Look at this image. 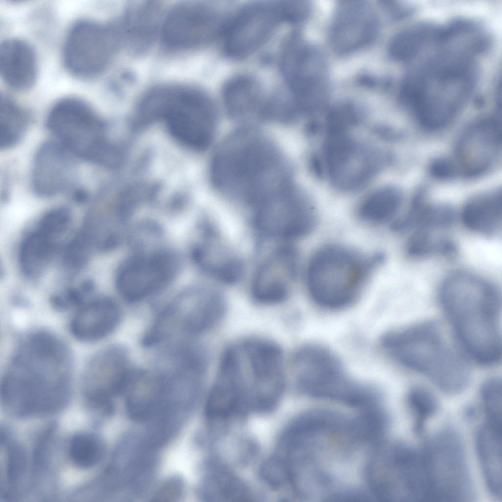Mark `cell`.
<instances>
[{
  "label": "cell",
  "mask_w": 502,
  "mask_h": 502,
  "mask_svg": "<svg viewBox=\"0 0 502 502\" xmlns=\"http://www.w3.org/2000/svg\"><path fill=\"white\" fill-rule=\"evenodd\" d=\"M159 6L152 1H138L130 5L125 22L126 39L135 51H142L151 42L156 32Z\"/></svg>",
  "instance_id": "obj_33"
},
{
  "label": "cell",
  "mask_w": 502,
  "mask_h": 502,
  "mask_svg": "<svg viewBox=\"0 0 502 502\" xmlns=\"http://www.w3.org/2000/svg\"><path fill=\"white\" fill-rule=\"evenodd\" d=\"M75 156L59 142H48L37 151L32 171V185L38 196L51 197L68 189L76 173Z\"/></svg>",
  "instance_id": "obj_25"
},
{
  "label": "cell",
  "mask_w": 502,
  "mask_h": 502,
  "mask_svg": "<svg viewBox=\"0 0 502 502\" xmlns=\"http://www.w3.org/2000/svg\"><path fill=\"white\" fill-rule=\"evenodd\" d=\"M261 475L265 481L274 489L289 485L292 481L289 471L283 461L276 456L269 459L262 467Z\"/></svg>",
  "instance_id": "obj_44"
},
{
  "label": "cell",
  "mask_w": 502,
  "mask_h": 502,
  "mask_svg": "<svg viewBox=\"0 0 502 502\" xmlns=\"http://www.w3.org/2000/svg\"><path fill=\"white\" fill-rule=\"evenodd\" d=\"M90 294L79 284L78 287H68L61 292L52 295L50 299V303L59 310L75 307L78 308L87 301V297Z\"/></svg>",
  "instance_id": "obj_45"
},
{
  "label": "cell",
  "mask_w": 502,
  "mask_h": 502,
  "mask_svg": "<svg viewBox=\"0 0 502 502\" xmlns=\"http://www.w3.org/2000/svg\"><path fill=\"white\" fill-rule=\"evenodd\" d=\"M119 308L111 298L98 296L87 300L77 308L70 324L72 334L85 342L100 340L116 327Z\"/></svg>",
  "instance_id": "obj_27"
},
{
  "label": "cell",
  "mask_w": 502,
  "mask_h": 502,
  "mask_svg": "<svg viewBox=\"0 0 502 502\" xmlns=\"http://www.w3.org/2000/svg\"><path fill=\"white\" fill-rule=\"evenodd\" d=\"M29 123L26 113L6 96L0 100V147L6 149L19 143Z\"/></svg>",
  "instance_id": "obj_36"
},
{
  "label": "cell",
  "mask_w": 502,
  "mask_h": 502,
  "mask_svg": "<svg viewBox=\"0 0 502 502\" xmlns=\"http://www.w3.org/2000/svg\"><path fill=\"white\" fill-rule=\"evenodd\" d=\"M208 498L215 501H244L251 498L245 485L236 476L219 466L214 468L206 482Z\"/></svg>",
  "instance_id": "obj_37"
},
{
  "label": "cell",
  "mask_w": 502,
  "mask_h": 502,
  "mask_svg": "<svg viewBox=\"0 0 502 502\" xmlns=\"http://www.w3.org/2000/svg\"><path fill=\"white\" fill-rule=\"evenodd\" d=\"M501 145L500 122L487 117L475 122L458 141L456 163L459 174L468 177L483 174L491 166Z\"/></svg>",
  "instance_id": "obj_22"
},
{
  "label": "cell",
  "mask_w": 502,
  "mask_h": 502,
  "mask_svg": "<svg viewBox=\"0 0 502 502\" xmlns=\"http://www.w3.org/2000/svg\"><path fill=\"white\" fill-rule=\"evenodd\" d=\"M299 388L312 397L327 399L361 408L372 397L371 388L351 379L338 358L326 348L307 345L293 358Z\"/></svg>",
  "instance_id": "obj_8"
},
{
  "label": "cell",
  "mask_w": 502,
  "mask_h": 502,
  "mask_svg": "<svg viewBox=\"0 0 502 502\" xmlns=\"http://www.w3.org/2000/svg\"><path fill=\"white\" fill-rule=\"evenodd\" d=\"M226 25L209 6L186 2L174 8L167 16L162 26V39L171 48H194L222 34Z\"/></svg>",
  "instance_id": "obj_19"
},
{
  "label": "cell",
  "mask_w": 502,
  "mask_h": 502,
  "mask_svg": "<svg viewBox=\"0 0 502 502\" xmlns=\"http://www.w3.org/2000/svg\"><path fill=\"white\" fill-rule=\"evenodd\" d=\"M103 448L96 437L86 434L75 436L69 446L72 461L82 468H89L97 464L102 458Z\"/></svg>",
  "instance_id": "obj_39"
},
{
  "label": "cell",
  "mask_w": 502,
  "mask_h": 502,
  "mask_svg": "<svg viewBox=\"0 0 502 502\" xmlns=\"http://www.w3.org/2000/svg\"><path fill=\"white\" fill-rule=\"evenodd\" d=\"M391 159L387 152L350 137L331 150L326 158V169L338 189L354 191L370 182Z\"/></svg>",
  "instance_id": "obj_17"
},
{
  "label": "cell",
  "mask_w": 502,
  "mask_h": 502,
  "mask_svg": "<svg viewBox=\"0 0 502 502\" xmlns=\"http://www.w3.org/2000/svg\"><path fill=\"white\" fill-rule=\"evenodd\" d=\"M223 97L226 109L232 118L243 122L264 119L267 100L253 78L246 75L231 78L224 87Z\"/></svg>",
  "instance_id": "obj_29"
},
{
  "label": "cell",
  "mask_w": 502,
  "mask_h": 502,
  "mask_svg": "<svg viewBox=\"0 0 502 502\" xmlns=\"http://www.w3.org/2000/svg\"><path fill=\"white\" fill-rule=\"evenodd\" d=\"M487 425L501 430L502 384L501 379L493 377L486 380L480 391Z\"/></svg>",
  "instance_id": "obj_41"
},
{
  "label": "cell",
  "mask_w": 502,
  "mask_h": 502,
  "mask_svg": "<svg viewBox=\"0 0 502 502\" xmlns=\"http://www.w3.org/2000/svg\"><path fill=\"white\" fill-rule=\"evenodd\" d=\"M439 327L425 322L394 330L383 336L381 345L401 365L424 375L444 392L458 394L469 382L470 369Z\"/></svg>",
  "instance_id": "obj_5"
},
{
  "label": "cell",
  "mask_w": 502,
  "mask_h": 502,
  "mask_svg": "<svg viewBox=\"0 0 502 502\" xmlns=\"http://www.w3.org/2000/svg\"><path fill=\"white\" fill-rule=\"evenodd\" d=\"M440 27L427 23L410 26L396 35L389 46L390 57L397 61L413 59L436 41Z\"/></svg>",
  "instance_id": "obj_34"
},
{
  "label": "cell",
  "mask_w": 502,
  "mask_h": 502,
  "mask_svg": "<svg viewBox=\"0 0 502 502\" xmlns=\"http://www.w3.org/2000/svg\"><path fill=\"white\" fill-rule=\"evenodd\" d=\"M178 266L176 257L168 251L134 255L119 268L117 289L127 301H139L168 285L176 275Z\"/></svg>",
  "instance_id": "obj_16"
},
{
  "label": "cell",
  "mask_w": 502,
  "mask_h": 502,
  "mask_svg": "<svg viewBox=\"0 0 502 502\" xmlns=\"http://www.w3.org/2000/svg\"><path fill=\"white\" fill-rule=\"evenodd\" d=\"M210 172L216 189L253 206L291 183L289 166L278 149L265 136L248 128L225 140L213 157Z\"/></svg>",
  "instance_id": "obj_3"
},
{
  "label": "cell",
  "mask_w": 502,
  "mask_h": 502,
  "mask_svg": "<svg viewBox=\"0 0 502 502\" xmlns=\"http://www.w3.org/2000/svg\"><path fill=\"white\" fill-rule=\"evenodd\" d=\"M281 71L290 91V99L298 112L310 114L320 109L328 92L327 70L321 54L306 45L289 53Z\"/></svg>",
  "instance_id": "obj_14"
},
{
  "label": "cell",
  "mask_w": 502,
  "mask_h": 502,
  "mask_svg": "<svg viewBox=\"0 0 502 502\" xmlns=\"http://www.w3.org/2000/svg\"><path fill=\"white\" fill-rule=\"evenodd\" d=\"M429 171L434 177L440 179H451L459 174L454 160L444 157L433 160L429 166Z\"/></svg>",
  "instance_id": "obj_47"
},
{
  "label": "cell",
  "mask_w": 502,
  "mask_h": 502,
  "mask_svg": "<svg viewBox=\"0 0 502 502\" xmlns=\"http://www.w3.org/2000/svg\"><path fill=\"white\" fill-rule=\"evenodd\" d=\"M73 360L66 345L46 331L33 332L20 344L1 380L4 404L22 415L62 407L70 392Z\"/></svg>",
  "instance_id": "obj_1"
},
{
  "label": "cell",
  "mask_w": 502,
  "mask_h": 502,
  "mask_svg": "<svg viewBox=\"0 0 502 502\" xmlns=\"http://www.w3.org/2000/svg\"><path fill=\"white\" fill-rule=\"evenodd\" d=\"M143 112L163 119L171 134L183 145L202 150L211 143L217 126V113L211 100L193 88L165 86L150 93Z\"/></svg>",
  "instance_id": "obj_7"
},
{
  "label": "cell",
  "mask_w": 502,
  "mask_h": 502,
  "mask_svg": "<svg viewBox=\"0 0 502 502\" xmlns=\"http://www.w3.org/2000/svg\"><path fill=\"white\" fill-rule=\"evenodd\" d=\"M408 407L414 419V429L420 433L427 422L437 412L438 404L435 396L422 387L412 388L407 396Z\"/></svg>",
  "instance_id": "obj_40"
},
{
  "label": "cell",
  "mask_w": 502,
  "mask_h": 502,
  "mask_svg": "<svg viewBox=\"0 0 502 502\" xmlns=\"http://www.w3.org/2000/svg\"><path fill=\"white\" fill-rule=\"evenodd\" d=\"M475 54L461 49L439 47L438 52L413 70L401 86V102L429 130L454 119L475 89Z\"/></svg>",
  "instance_id": "obj_2"
},
{
  "label": "cell",
  "mask_w": 502,
  "mask_h": 502,
  "mask_svg": "<svg viewBox=\"0 0 502 502\" xmlns=\"http://www.w3.org/2000/svg\"><path fill=\"white\" fill-rule=\"evenodd\" d=\"M254 208V227L265 237L296 239L308 234L316 226L312 203L291 184L269 195Z\"/></svg>",
  "instance_id": "obj_11"
},
{
  "label": "cell",
  "mask_w": 502,
  "mask_h": 502,
  "mask_svg": "<svg viewBox=\"0 0 502 502\" xmlns=\"http://www.w3.org/2000/svg\"><path fill=\"white\" fill-rule=\"evenodd\" d=\"M402 200L400 189L385 186L373 192L361 202L358 216L363 221L372 224H382L391 221L399 210Z\"/></svg>",
  "instance_id": "obj_35"
},
{
  "label": "cell",
  "mask_w": 502,
  "mask_h": 502,
  "mask_svg": "<svg viewBox=\"0 0 502 502\" xmlns=\"http://www.w3.org/2000/svg\"><path fill=\"white\" fill-rule=\"evenodd\" d=\"M58 241L35 226L24 236L19 246L18 261L26 278L35 280L43 274L59 251Z\"/></svg>",
  "instance_id": "obj_30"
},
{
  "label": "cell",
  "mask_w": 502,
  "mask_h": 502,
  "mask_svg": "<svg viewBox=\"0 0 502 502\" xmlns=\"http://www.w3.org/2000/svg\"><path fill=\"white\" fill-rule=\"evenodd\" d=\"M439 300L463 346L479 363L501 358V295L497 286L473 274L459 272L442 283Z\"/></svg>",
  "instance_id": "obj_4"
},
{
  "label": "cell",
  "mask_w": 502,
  "mask_h": 502,
  "mask_svg": "<svg viewBox=\"0 0 502 502\" xmlns=\"http://www.w3.org/2000/svg\"><path fill=\"white\" fill-rule=\"evenodd\" d=\"M34 50L26 42L17 39L4 41L0 46V74L10 88L24 91L34 84L37 75Z\"/></svg>",
  "instance_id": "obj_28"
},
{
  "label": "cell",
  "mask_w": 502,
  "mask_h": 502,
  "mask_svg": "<svg viewBox=\"0 0 502 502\" xmlns=\"http://www.w3.org/2000/svg\"><path fill=\"white\" fill-rule=\"evenodd\" d=\"M429 483V501H466L474 494L462 440L452 428L437 432L424 452Z\"/></svg>",
  "instance_id": "obj_10"
},
{
  "label": "cell",
  "mask_w": 502,
  "mask_h": 502,
  "mask_svg": "<svg viewBox=\"0 0 502 502\" xmlns=\"http://www.w3.org/2000/svg\"><path fill=\"white\" fill-rule=\"evenodd\" d=\"M134 371L123 348L111 346L100 351L91 358L83 373L87 398L97 403L108 402L113 396L125 393Z\"/></svg>",
  "instance_id": "obj_20"
},
{
  "label": "cell",
  "mask_w": 502,
  "mask_h": 502,
  "mask_svg": "<svg viewBox=\"0 0 502 502\" xmlns=\"http://www.w3.org/2000/svg\"><path fill=\"white\" fill-rule=\"evenodd\" d=\"M193 255L203 272L221 282L235 283L243 275L241 259L212 227H207L203 231Z\"/></svg>",
  "instance_id": "obj_26"
},
{
  "label": "cell",
  "mask_w": 502,
  "mask_h": 502,
  "mask_svg": "<svg viewBox=\"0 0 502 502\" xmlns=\"http://www.w3.org/2000/svg\"><path fill=\"white\" fill-rule=\"evenodd\" d=\"M461 220L469 230L486 236L497 234L502 228V194L496 191L480 195L464 206Z\"/></svg>",
  "instance_id": "obj_31"
},
{
  "label": "cell",
  "mask_w": 502,
  "mask_h": 502,
  "mask_svg": "<svg viewBox=\"0 0 502 502\" xmlns=\"http://www.w3.org/2000/svg\"><path fill=\"white\" fill-rule=\"evenodd\" d=\"M250 375L248 406L267 412L278 404L284 391L283 354L274 342L262 339L246 340L242 347Z\"/></svg>",
  "instance_id": "obj_13"
},
{
  "label": "cell",
  "mask_w": 502,
  "mask_h": 502,
  "mask_svg": "<svg viewBox=\"0 0 502 502\" xmlns=\"http://www.w3.org/2000/svg\"><path fill=\"white\" fill-rule=\"evenodd\" d=\"M239 351L231 347L222 356L206 402V415L210 420H225L247 408L249 384Z\"/></svg>",
  "instance_id": "obj_21"
},
{
  "label": "cell",
  "mask_w": 502,
  "mask_h": 502,
  "mask_svg": "<svg viewBox=\"0 0 502 502\" xmlns=\"http://www.w3.org/2000/svg\"><path fill=\"white\" fill-rule=\"evenodd\" d=\"M117 33L112 26L91 21L74 25L67 37L64 58L68 69L82 77L100 74L107 66L117 44Z\"/></svg>",
  "instance_id": "obj_15"
},
{
  "label": "cell",
  "mask_w": 502,
  "mask_h": 502,
  "mask_svg": "<svg viewBox=\"0 0 502 502\" xmlns=\"http://www.w3.org/2000/svg\"><path fill=\"white\" fill-rule=\"evenodd\" d=\"M476 448L483 477L490 493L502 497L501 431L487 425L481 427L476 437Z\"/></svg>",
  "instance_id": "obj_32"
},
{
  "label": "cell",
  "mask_w": 502,
  "mask_h": 502,
  "mask_svg": "<svg viewBox=\"0 0 502 502\" xmlns=\"http://www.w3.org/2000/svg\"><path fill=\"white\" fill-rule=\"evenodd\" d=\"M280 6L284 21L291 23L303 21L310 11V4L303 0L281 1Z\"/></svg>",
  "instance_id": "obj_46"
},
{
  "label": "cell",
  "mask_w": 502,
  "mask_h": 502,
  "mask_svg": "<svg viewBox=\"0 0 502 502\" xmlns=\"http://www.w3.org/2000/svg\"><path fill=\"white\" fill-rule=\"evenodd\" d=\"M282 22L279 1L247 6L225 27L222 35L225 52L236 59L251 55L266 42Z\"/></svg>",
  "instance_id": "obj_18"
},
{
  "label": "cell",
  "mask_w": 502,
  "mask_h": 502,
  "mask_svg": "<svg viewBox=\"0 0 502 502\" xmlns=\"http://www.w3.org/2000/svg\"><path fill=\"white\" fill-rule=\"evenodd\" d=\"M93 250L90 237L81 228L60 249L62 268L69 274L77 273L86 266Z\"/></svg>",
  "instance_id": "obj_38"
},
{
  "label": "cell",
  "mask_w": 502,
  "mask_h": 502,
  "mask_svg": "<svg viewBox=\"0 0 502 502\" xmlns=\"http://www.w3.org/2000/svg\"><path fill=\"white\" fill-rule=\"evenodd\" d=\"M47 125L75 156L99 165L113 163L115 151L107 139L103 123L84 101L75 98L58 101L50 110Z\"/></svg>",
  "instance_id": "obj_9"
},
{
  "label": "cell",
  "mask_w": 502,
  "mask_h": 502,
  "mask_svg": "<svg viewBox=\"0 0 502 502\" xmlns=\"http://www.w3.org/2000/svg\"><path fill=\"white\" fill-rule=\"evenodd\" d=\"M298 265V253L294 247L284 246L274 251L254 275L251 287L253 298L266 304L283 301L296 276Z\"/></svg>",
  "instance_id": "obj_24"
},
{
  "label": "cell",
  "mask_w": 502,
  "mask_h": 502,
  "mask_svg": "<svg viewBox=\"0 0 502 502\" xmlns=\"http://www.w3.org/2000/svg\"><path fill=\"white\" fill-rule=\"evenodd\" d=\"M376 15L364 1H343L338 4L331 27L330 40L337 53L347 54L369 43L377 32Z\"/></svg>",
  "instance_id": "obj_23"
},
{
  "label": "cell",
  "mask_w": 502,
  "mask_h": 502,
  "mask_svg": "<svg viewBox=\"0 0 502 502\" xmlns=\"http://www.w3.org/2000/svg\"><path fill=\"white\" fill-rule=\"evenodd\" d=\"M418 452L400 443L380 444L366 467L374 496L385 501H409L416 483Z\"/></svg>",
  "instance_id": "obj_12"
},
{
  "label": "cell",
  "mask_w": 502,
  "mask_h": 502,
  "mask_svg": "<svg viewBox=\"0 0 502 502\" xmlns=\"http://www.w3.org/2000/svg\"><path fill=\"white\" fill-rule=\"evenodd\" d=\"M72 221L73 215L69 209L57 207L45 213L39 218L35 226L59 240L68 231Z\"/></svg>",
  "instance_id": "obj_43"
},
{
  "label": "cell",
  "mask_w": 502,
  "mask_h": 502,
  "mask_svg": "<svg viewBox=\"0 0 502 502\" xmlns=\"http://www.w3.org/2000/svg\"><path fill=\"white\" fill-rule=\"evenodd\" d=\"M384 259L381 253L368 255L342 245L321 248L307 265L309 295L325 308L346 307L358 298L370 275Z\"/></svg>",
  "instance_id": "obj_6"
},
{
  "label": "cell",
  "mask_w": 502,
  "mask_h": 502,
  "mask_svg": "<svg viewBox=\"0 0 502 502\" xmlns=\"http://www.w3.org/2000/svg\"><path fill=\"white\" fill-rule=\"evenodd\" d=\"M360 120V114L352 104L349 102L338 104L331 108L327 115L326 134L348 132Z\"/></svg>",
  "instance_id": "obj_42"
}]
</instances>
